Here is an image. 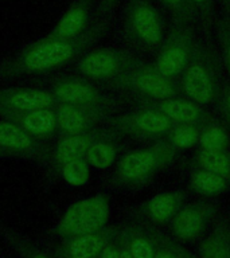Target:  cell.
<instances>
[{
  "label": "cell",
  "instance_id": "8d00e7d4",
  "mask_svg": "<svg viewBox=\"0 0 230 258\" xmlns=\"http://www.w3.org/2000/svg\"><path fill=\"white\" fill-rule=\"evenodd\" d=\"M221 8L226 16H230V0H219Z\"/></svg>",
  "mask_w": 230,
  "mask_h": 258
},
{
  "label": "cell",
  "instance_id": "4316f807",
  "mask_svg": "<svg viewBox=\"0 0 230 258\" xmlns=\"http://www.w3.org/2000/svg\"><path fill=\"white\" fill-rule=\"evenodd\" d=\"M160 3L172 16V24L191 26L198 22V16L190 0H160Z\"/></svg>",
  "mask_w": 230,
  "mask_h": 258
},
{
  "label": "cell",
  "instance_id": "83f0119b",
  "mask_svg": "<svg viewBox=\"0 0 230 258\" xmlns=\"http://www.w3.org/2000/svg\"><path fill=\"white\" fill-rule=\"evenodd\" d=\"M61 173L64 180L70 185L81 187L88 183L90 172H89V163L84 159H77L64 164L61 167Z\"/></svg>",
  "mask_w": 230,
  "mask_h": 258
},
{
  "label": "cell",
  "instance_id": "e575fe53",
  "mask_svg": "<svg viewBox=\"0 0 230 258\" xmlns=\"http://www.w3.org/2000/svg\"><path fill=\"white\" fill-rule=\"evenodd\" d=\"M98 258H121V245L119 239L116 238L110 241L104 249L101 250Z\"/></svg>",
  "mask_w": 230,
  "mask_h": 258
},
{
  "label": "cell",
  "instance_id": "cb8c5ba5",
  "mask_svg": "<svg viewBox=\"0 0 230 258\" xmlns=\"http://www.w3.org/2000/svg\"><path fill=\"white\" fill-rule=\"evenodd\" d=\"M190 185L197 194L213 197V195H218L227 189L229 183L217 173L202 168H195L191 175Z\"/></svg>",
  "mask_w": 230,
  "mask_h": 258
},
{
  "label": "cell",
  "instance_id": "1f68e13d",
  "mask_svg": "<svg viewBox=\"0 0 230 258\" xmlns=\"http://www.w3.org/2000/svg\"><path fill=\"white\" fill-rule=\"evenodd\" d=\"M8 239L11 241L18 253L23 258H50L47 254H44L43 251H40L39 249H36L35 246H32L30 242L24 241L23 238L18 237V235H11L8 234Z\"/></svg>",
  "mask_w": 230,
  "mask_h": 258
},
{
  "label": "cell",
  "instance_id": "f546056e",
  "mask_svg": "<svg viewBox=\"0 0 230 258\" xmlns=\"http://www.w3.org/2000/svg\"><path fill=\"white\" fill-rule=\"evenodd\" d=\"M155 245V257L153 258H182V247L177 242L165 237L164 234L157 231L153 226H149Z\"/></svg>",
  "mask_w": 230,
  "mask_h": 258
},
{
  "label": "cell",
  "instance_id": "f35d334b",
  "mask_svg": "<svg viewBox=\"0 0 230 258\" xmlns=\"http://www.w3.org/2000/svg\"><path fill=\"white\" fill-rule=\"evenodd\" d=\"M94 258H98V257H94Z\"/></svg>",
  "mask_w": 230,
  "mask_h": 258
},
{
  "label": "cell",
  "instance_id": "74e56055",
  "mask_svg": "<svg viewBox=\"0 0 230 258\" xmlns=\"http://www.w3.org/2000/svg\"><path fill=\"white\" fill-rule=\"evenodd\" d=\"M182 258H197L193 254H190L189 251H186L185 249H182Z\"/></svg>",
  "mask_w": 230,
  "mask_h": 258
},
{
  "label": "cell",
  "instance_id": "836d02e7",
  "mask_svg": "<svg viewBox=\"0 0 230 258\" xmlns=\"http://www.w3.org/2000/svg\"><path fill=\"white\" fill-rule=\"evenodd\" d=\"M214 104L221 113L222 118L230 126V84H226L222 86L221 93H219V96H218Z\"/></svg>",
  "mask_w": 230,
  "mask_h": 258
},
{
  "label": "cell",
  "instance_id": "7a4b0ae2",
  "mask_svg": "<svg viewBox=\"0 0 230 258\" xmlns=\"http://www.w3.org/2000/svg\"><path fill=\"white\" fill-rule=\"evenodd\" d=\"M222 60L210 44L198 40L189 63L181 74V89L199 105L214 104L222 89Z\"/></svg>",
  "mask_w": 230,
  "mask_h": 258
},
{
  "label": "cell",
  "instance_id": "9a60e30c",
  "mask_svg": "<svg viewBox=\"0 0 230 258\" xmlns=\"http://www.w3.org/2000/svg\"><path fill=\"white\" fill-rule=\"evenodd\" d=\"M215 215V207L207 202H195L183 206L171 219V231L179 241H194L209 226Z\"/></svg>",
  "mask_w": 230,
  "mask_h": 258
},
{
  "label": "cell",
  "instance_id": "277c9868",
  "mask_svg": "<svg viewBox=\"0 0 230 258\" xmlns=\"http://www.w3.org/2000/svg\"><path fill=\"white\" fill-rule=\"evenodd\" d=\"M125 39L141 51L160 47L164 39L163 19L148 0H129L124 16Z\"/></svg>",
  "mask_w": 230,
  "mask_h": 258
},
{
  "label": "cell",
  "instance_id": "4dcf8cb0",
  "mask_svg": "<svg viewBox=\"0 0 230 258\" xmlns=\"http://www.w3.org/2000/svg\"><path fill=\"white\" fill-rule=\"evenodd\" d=\"M215 32H217L218 42L221 46L222 60L230 76V16L223 15L221 19L217 20Z\"/></svg>",
  "mask_w": 230,
  "mask_h": 258
},
{
  "label": "cell",
  "instance_id": "5b68a950",
  "mask_svg": "<svg viewBox=\"0 0 230 258\" xmlns=\"http://www.w3.org/2000/svg\"><path fill=\"white\" fill-rule=\"evenodd\" d=\"M109 214V198L104 194H97L73 203L58 222L55 233L62 238L96 233L106 227Z\"/></svg>",
  "mask_w": 230,
  "mask_h": 258
},
{
  "label": "cell",
  "instance_id": "7402d4cb",
  "mask_svg": "<svg viewBox=\"0 0 230 258\" xmlns=\"http://www.w3.org/2000/svg\"><path fill=\"white\" fill-rule=\"evenodd\" d=\"M194 164L197 168L206 169L223 177L230 185V151L229 148L222 151H206L199 148L195 153Z\"/></svg>",
  "mask_w": 230,
  "mask_h": 258
},
{
  "label": "cell",
  "instance_id": "9c48e42d",
  "mask_svg": "<svg viewBox=\"0 0 230 258\" xmlns=\"http://www.w3.org/2000/svg\"><path fill=\"white\" fill-rule=\"evenodd\" d=\"M143 60L132 52L117 48H100L85 54L77 63V70L86 78L110 82Z\"/></svg>",
  "mask_w": 230,
  "mask_h": 258
},
{
  "label": "cell",
  "instance_id": "ffe728a7",
  "mask_svg": "<svg viewBox=\"0 0 230 258\" xmlns=\"http://www.w3.org/2000/svg\"><path fill=\"white\" fill-rule=\"evenodd\" d=\"M119 235L128 246L133 258L155 257V245L149 231V225H129L120 230Z\"/></svg>",
  "mask_w": 230,
  "mask_h": 258
},
{
  "label": "cell",
  "instance_id": "d4e9b609",
  "mask_svg": "<svg viewBox=\"0 0 230 258\" xmlns=\"http://www.w3.org/2000/svg\"><path fill=\"white\" fill-rule=\"evenodd\" d=\"M114 143L116 141H96L88 149V152L85 155V160L88 161L89 165H93L94 168H108V167H110L114 163L117 151H119Z\"/></svg>",
  "mask_w": 230,
  "mask_h": 258
},
{
  "label": "cell",
  "instance_id": "ac0fdd59",
  "mask_svg": "<svg viewBox=\"0 0 230 258\" xmlns=\"http://www.w3.org/2000/svg\"><path fill=\"white\" fill-rule=\"evenodd\" d=\"M60 104L52 93L39 89H0V110H35L50 109Z\"/></svg>",
  "mask_w": 230,
  "mask_h": 258
},
{
  "label": "cell",
  "instance_id": "2e32d148",
  "mask_svg": "<svg viewBox=\"0 0 230 258\" xmlns=\"http://www.w3.org/2000/svg\"><path fill=\"white\" fill-rule=\"evenodd\" d=\"M119 227H104L100 231L77 237L65 238L66 241L55 251L56 258H94L119 234Z\"/></svg>",
  "mask_w": 230,
  "mask_h": 258
},
{
  "label": "cell",
  "instance_id": "d590c367",
  "mask_svg": "<svg viewBox=\"0 0 230 258\" xmlns=\"http://www.w3.org/2000/svg\"><path fill=\"white\" fill-rule=\"evenodd\" d=\"M119 0H101L100 7H98V12L100 14H108L114 8Z\"/></svg>",
  "mask_w": 230,
  "mask_h": 258
},
{
  "label": "cell",
  "instance_id": "d6986e66",
  "mask_svg": "<svg viewBox=\"0 0 230 258\" xmlns=\"http://www.w3.org/2000/svg\"><path fill=\"white\" fill-rule=\"evenodd\" d=\"M183 201L185 195L179 191L157 194L141 205V215L152 223H165L171 221L183 207Z\"/></svg>",
  "mask_w": 230,
  "mask_h": 258
},
{
  "label": "cell",
  "instance_id": "52a82bcc",
  "mask_svg": "<svg viewBox=\"0 0 230 258\" xmlns=\"http://www.w3.org/2000/svg\"><path fill=\"white\" fill-rule=\"evenodd\" d=\"M198 40L191 26L172 24L159 47L155 63L157 72L172 81L181 77L193 55Z\"/></svg>",
  "mask_w": 230,
  "mask_h": 258
},
{
  "label": "cell",
  "instance_id": "e0dca14e",
  "mask_svg": "<svg viewBox=\"0 0 230 258\" xmlns=\"http://www.w3.org/2000/svg\"><path fill=\"white\" fill-rule=\"evenodd\" d=\"M4 120L11 121L30 136L38 140H46L58 131L55 110L52 109H35V110H0Z\"/></svg>",
  "mask_w": 230,
  "mask_h": 258
},
{
  "label": "cell",
  "instance_id": "7c38bea8",
  "mask_svg": "<svg viewBox=\"0 0 230 258\" xmlns=\"http://www.w3.org/2000/svg\"><path fill=\"white\" fill-rule=\"evenodd\" d=\"M0 157H24L46 160L48 148L11 121H0Z\"/></svg>",
  "mask_w": 230,
  "mask_h": 258
},
{
  "label": "cell",
  "instance_id": "d6a6232c",
  "mask_svg": "<svg viewBox=\"0 0 230 258\" xmlns=\"http://www.w3.org/2000/svg\"><path fill=\"white\" fill-rule=\"evenodd\" d=\"M190 2H191V6L195 10L198 20L201 22L202 26L205 28L210 27L214 12V0H190Z\"/></svg>",
  "mask_w": 230,
  "mask_h": 258
},
{
  "label": "cell",
  "instance_id": "4fadbf2b",
  "mask_svg": "<svg viewBox=\"0 0 230 258\" xmlns=\"http://www.w3.org/2000/svg\"><path fill=\"white\" fill-rule=\"evenodd\" d=\"M52 96L60 104L89 105V106H108L116 109L117 102L96 89L88 81L77 77H65L52 85Z\"/></svg>",
  "mask_w": 230,
  "mask_h": 258
},
{
  "label": "cell",
  "instance_id": "603a6c76",
  "mask_svg": "<svg viewBox=\"0 0 230 258\" xmlns=\"http://www.w3.org/2000/svg\"><path fill=\"white\" fill-rule=\"evenodd\" d=\"M201 258H230V230L218 225L199 245Z\"/></svg>",
  "mask_w": 230,
  "mask_h": 258
},
{
  "label": "cell",
  "instance_id": "8992f818",
  "mask_svg": "<svg viewBox=\"0 0 230 258\" xmlns=\"http://www.w3.org/2000/svg\"><path fill=\"white\" fill-rule=\"evenodd\" d=\"M108 85L110 88L135 94L139 98L151 100H164L175 97L181 89V86H177L175 81L161 76L155 64L145 63L144 60L136 68L131 69L108 82Z\"/></svg>",
  "mask_w": 230,
  "mask_h": 258
},
{
  "label": "cell",
  "instance_id": "6da1fadb",
  "mask_svg": "<svg viewBox=\"0 0 230 258\" xmlns=\"http://www.w3.org/2000/svg\"><path fill=\"white\" fill-rule=\"evenodd\" d=\"M105 23H100L73 39H44L30 44L10 62L0 68V78H12L22 74H38L61 68L85 52L104 34Z\"/></svg>",
  "mask_w": 230,
  "mask_h": 258
},
{
  "label": "cell",
  "instance_id": "484cf974",
  "mask_svg": "<svg viewBox=\"0 0 230 258\" xmlns=\"http://www.w3.org/2000/svg\"><path fill=\"white\" fill-rule=\"evenodd\" d=\"M203 128L189 124H178L171 129L168 135V141L177 149L191 148L199 143V136Z\"/></svg>",
  "mask_w": 230,
  "mask_h": 258
},
{
  "label": "cell",
  "instance_id": "8fae6325",
  "mask_svg": "<svg viewBox=\"0 0 230 258\" xmlns=\"http://www.w3.org/2000/svg\"><path fill=\"white\" fill-rule=\"evenodd\" d=\"M140 108H151L159 110L177 124L195 125L199 128H207L214 124L211 114L202 108V105L191 100L169 97L164 100L140 98Z\"/></svg>",
  "mask_w": 230,
  "mask_h": 258
},
{
  "label": "cell",
  "instance_id": "30bf717a",
  "mask_svg": "<svg viewBox=\"0 0 230 258\" xmlns=\"http://www.w3.org/2000/svg\"><path fill=\"white\" fill-rule=\"evenodd\" d=\"M116 109L108 106L58 104L55 116L58 131L65 136L80 135L97 128L101 121H106Z\"/></svg>",
  "mask_w": 230,
  "mask_h": 258
},
{
  "label": "cell",
  "instance_id": "44dd1931",
  "mask_svg": "<svg viewBox=\"0 0 230 258\" xmlns=\"http://www.w3.org/2000/svg\"><path fill=\"white\" fill-rule=\"evenodd\" d=\"M86 23H88V6L77 4L65 14L55 30L47 38L61 40L73 39L82 34Z\"/></svg>",
  "mask_w": 230,
  "mask_h": 258
},
{
  "label": "cell",
  "instance_id": "f1b7e54d",
  "mask_svg": "<svg viewBox=\"0 0 230 258\" xmlns=\"http://www.w3.org/2000/svg\"><path fill=\"white\" fill-rule=\"evenodd\" d=\"M198 144L206 151H222L227 148L229 137L225 129L213 124L202 131Z\"/></svg>",
  "mask_w": 230,
  "mask_h": 258
},
{
  "label": "cell",
  "instance_id": "ba28073f",
  "mask_svg": "<svg viewBox=\"0 0 230 258\" xmlns=\"http://www.w3.org/2000/svg\"><path fill=\"white\" fill-rule=\"evenodd\" d=\"M106 122L123 136L153 140L155 143L168 140L169 132L174 128V122L168 117L151 108H140L136 112L110 116Z\"/></svg>",
  "mask_w": 230,
  "mask_h": 258
},
{
  "label": "cell",
  "instance_id": "3957f363",
  "mask_svg": "<svg viewBox=\"0 0 230 258\" xmlns=\"http://www.w3.org/2000/svg\"><path fill=\"white\" fill-rule=\"evenodd\" d=\"M175 156L177 148L168 140L157 141L148 148L127 153L117 164L114 181L129 188L143 187L157 171L172 163Z\"/></svg>",
  "mask_w": 230,
  "mask_h": 258
},
{
  "label": "cell",
  "instance_id": "5bb4252c",
  "mask_svg": "<svg viewBox=\"0 0 230 258\" xmlns=\"http://www.w3.org/2000/svg\"><path fill=\"white\" fill-rule=\"evenodd\" d=\"M123 137L120 132H117L113 128H94L80 135H73V136H65L62 140L58 141L52 159L55 161V165L61 169V167L69 161L77 160V159H84L90 145L94 144L96 141L108 140V141H119Z\"/></svg>",
  "mask_w": 230,
  "mask_h": 258
}]
</instances>
